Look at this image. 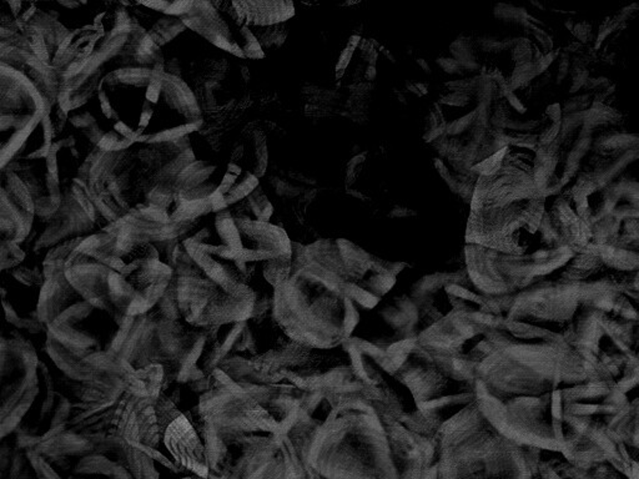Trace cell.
<instances>
[{"label": "cell", "mask_w": 639, "mask_h": 479, "mask_svg": "<svg viewBox=\"0 0 639 479\" xmlns=\"http://www.w3.org/2000/svg\"><path fill=\"white\" fill-rule=\"evenodd\" d=\"M507 150H508V146L501 149L496 154H493L490 158H487L483 161H481L479 164L472 166L470 171L474 172L479 176H490V175L496 174L499 170L501 165H502V162H504L506 154H507Z\"/></svg>", "instance_id": "cell-30"}, {"label": "cell", "mask_w": 639, "mask_h": 479, "mask_svg": "<svg viewBox=\"0 0 639 479\" xmlns=\"http://www.w3.org/2000/svg\"><path fill=\"white\" fill-rule=\"evenodd\" d=\"M508 139V146H517V148L529 149V150H536L538 146V136L529 135V134H518L516 136L507 135Z\"/></svg>", "instance_id": "cell-37"}, {"label": "cell", "mask_w": 639, "mask_h": 479, "mask_svg": "<svg viewBox=\"0 0 639 479\" xmlns=\"http://www.w3.org/2000/svg\"><path fill=\"white\" fill-rule=\"evenodd\" d=\"M258 184V178L229 160H195L174 183L170 222L203 220L229 209Z\"/></svg>", "instance_id": "cell-10"}, {"label": "cell", "mask_w": 639, "mask_h": 479, "mask_svg": "<svg viewBox=\"0 0 639 479\" xmlns=\"http://www.w3.org/2000/svg\"><path fill=\"white\" fill-rule=\"evenodd\" d=\"M104 133L134 144L172 142L203 126L197 99L184 80L155 68H120L105 75L97 92Z\"/></svg>", "instance_id": "cell-5"}, {"label": "cell", "mask_w": 639, "mask_h": 479, "mask_svg": "<svg viewBox=\"0 0 639 479\" xmlns=\"http://www.w3.org/2000/svg\"><path fill=\"white\" fill-rule=\"evenodd\" d=\"M545 203L546 199L542 197L511 203L501 209L471 211L467 242L507 255H529V237L540 234L542 217L546 212Z\"/></svg>", "instance_id": "cell-14"}, {"label": "cell", "mask_w": 639, "mask_h": 479, "mask_svg": "<svg viewBox=\"0 0 639 479\" xmlns=\"http://www.w3.org/2000/svg\"><path fill=\"white\" fill-rule=\"evenodd\" d=\"M76 175L83 178L106 225L128 215L142 203L150 190V181L138 161V144L120 151L94 149Z\"/></svg>", "instance_id": "cell-11"}, {"label": "cell", "mask_w": 639, "mask_h": 479, "mask_svg": "<svg viewBox=\"0 0 639 479\" xmlns=\"http://www.w3.org/2000/svg\"><path fill=\"white\" fill-rule=\"evenodd\" d=\"M588 76H590V72H588V70H579L578 73L573 75V83H572L571 90H570V92H578L581 87H583L584 83L587 81Z\"/></svg>", "instance_id": "cell-49"}, {"label": "cell", "mask_w": 639, "mask_h": 479, "mask_svg": "<svg viewBox=\"0 0 639 479\" xmlns=\"http://www.w3.org/2000/svg\"><path fill=\"white\" fill-rule=\"evenodd\" d=\"M433 164H435V167H436L438 174L441 175V178L445 180V183L449 185V190L457 194V181H456V178L449 172L446 165L443 164L442 160L435 159Z\"/></svg>", "instance_id": "cell-40"}, {"label": "cell", "mask_w": 639, "mask_h": 479, "mask_svg": "<svg viewBox=\"0 0 639 479\" xmlns=\"http://www.w3.org/2000/svg\"><path fill=\"white\" fill-rule=\"evenodd\" d=\"M611 83H609L608 79L606 78H597V79H587V81L584 83V87L587 89H596V87H606L608 86Z\"/></svg>", "instance_id": "cell-54"}, {"label": "cell", "mask_w": 639, "mask_h": 479, "mask_svg": "<svg viewBox=\"0 0 639 479\" xmlns=\"http://www.w3.org/2000/svg\"><path fill=\"white\" fill-rule=\"evenodd\" d=\"M559 73L558 76H557V83H561L562 80L565 79L567 74H568V70H570V60L563 56L562 60L559 62Z\"/></svg>", "instance_id": "cell-56"}, {"label": "cell", "mask_w": 639, "mask_h": 479, "mask_svg": "<svg viewBox=\"0 0 639 479\" xmlns=\"http://www.w3.org/2000/svg\"><path fill=\"white\" fill-rule=\"evenodd\" d=\"M558 56V51H549L546 56H542L540 59H537L533 62L535 64L536 72H537V75L542 74L543 72H546V69L554 62V59Z\"/></svg>", "instance_id": "cell-45"}, {"label": "cell", "mask_w": 639, "mask_h": 479, "mask_svg": "<svg viewBox=\"0 0 639 479\" xmlns=\"http://www.w3.org/2000/svg\"><path fill=\"white\" fill-rule=\"evenodd\" d=\"M536 76H537V72H536L533 62H526L522 65H517L515 70H513V74L511 76L510 81H508V87H510L511 92H513L515 89H518V87H523V86L527 85L531 80L535 79Z\"/></svg>", "instance_id": "cell-31"}, {"label": "cell", "mask_w": 639, "mask_h": 479, "mask_svg": "<svg viewBox=\"0 0 639 479\" xmlns=\"http://www.w3.org/2000/svg\"><path fill=\"white\" fill-rule=\"evenodd\" d=\"M188 28L179 17L165 15L158 19L148 31V35L159 48L170 43L172 39L184 33Z\"/></svg>", "instance_id": "cell-24"}, {"label": "cell", "mask_w": 639, "mask_h": 479, "mask_svg": "<svg viewBox=\"0 0 639 479\" xmlns=\"http://www.w3.org/2000/svg\"><path fill=\"white\" fill-rule=\"evenodd\" d=\"M43 264L24 262L0 272V314L25 335L43 336L38 302L43 286Z\"/></svg>", "instance_id": "cell-15"}, {"label": "cell", "mask_w": 639, "mask_h": 479, "mask_svg": "<svg viewBox=\"0 0 639 479\" xmlns=\"http://www.w3.org/2000/svg\"><path fill=\"white\" fill-rule=\"evenodd\" d=\"M233 6L240 19L247 26H266L288 23V20L295 15V6L292 1L241 0L233 1Z\"/></svg>", "instance_id": "cell-19"}, {"label": "cell", "mask_w": 639, "mask_h": 479, "mask_svg": "<svg viewBox=\"0 0 639 479\" xmlns=\"http://www.w3.org/2000/svg\"><path fill=\"white\" fill-rule=\"evenodd\" d=\"M540 125L538 120H529V121H517L512 120L507 129L516 130V131H527V130H535Z\"/></svg>", "instance_id": "cell-47"}, {"label": "cell", "mask_w": 639, "mask_h": 479, "mask_svg": "<svg viewBox=\"0 0 639 479\" xmlns=\"http://www.w3.org/2000/svg\"><path fill=\"white\" fill-rule=\"evenodd\" d=\"M358 3H360V1H346V3H344V4H341V6H354V4H358Z\"/></svg>", "instance_id": "cell-62"}, {"label": "cell", "mask_w": 639, "mask_h": 479, "mask_svg": "<svg viewBox=\"0 0 639 479\" xmlns=\"http://www.w3.org/2000/svg\"><path fill=\"white\" fill-rule=\"evenodd\" d=\"M568 261L567 269L561 275V281L570 283H583L584 278L601 271L604 264L598 255L592 253H578Z\"/></svg>", "instance_id": "cell-22"}, {"label": "cell", "mask_w": 639, "mask_h": 479, "mask_svg": "<svg viewBox=\"0 0 639 479\" xmlns=\"http://www.w3.org/2000/svg\"><path fill=\"white\" fill-rule=\"evenodd\" d=\"M621 119V114L615 109L603 105L602 103H593L590 109L584 111L583 126L587 129H593L598 125L607 123H617Z\"/></svg>", "instance_id": "cell-25"}, {"label": "cell", "mask_w": 639, "mask_h": 479, "mask_svg": "<svg viewBox=\"0 0 639 479\" xmlns=\"http://www.w3.org/2000/svg\"><path fill=\"white\" fill-rule=\"evenodd\" d=\"M447 144H449V139H447V135L440 136L437 137L436 140L432 142V145L433 148L436 150L437 153L440 154L441 158H446V153H447Z\"/></svg>", "instance_id": "cell-50"}, {"label": "cell", "mask_w": 639, "mask_h": 479, "mask_svg": "<svg viewBox=\"0 0 639 479\" xmlns=\"http://www.w3.org/2000/svg\"><path fill=\"white\" fill-rule=\"evenodd\" d=\"M271 183L274 184V189L276 191L277 195H280V196L290 199V197L299 196L301 194V189L292 186L288 181H283L280 178H271Z\"/></svg>", "instance_id": "cell-39"}, {"label": "cell", "mask_w": 639, "mask_h": 479, "mask_svg": "<svg viewBox=\"0 0 639 479\" xmlns=\"http://www.w3.org/2000/svg\"><path fill=\"white\" fill-rule=\"evenodd\" d=\"M590 144H592V137H590V135H579V139L576 142L574 146H573V149L571 150V153H570L568 158H567V162H570V164H579L584 155L588 153V150H590Z\"/></svg>", "instance_id": "cell-35"}, {"label": "cell", "mask_w": 639, "mask_h": 479, "mask_svg": "<svg viewBox=\"0 0 639 479\" xmlns=\"http://www.w3.org/2000/svg\"><path fill=\"white\" fill-rule=\"evenodd\" d=\"M546 114L552 119L554 123H559L562 120V106L559 104H552L546 109Z\"/></svg>", "instance_id": "cell-53"}, {"label": "cell", "mask_w": 639, "mask_h": 479, "mask_svg": "<svg viewBox=\"0 0 639 479\" xmlns=\"http://www.w3.org/2000/svg\"><path fill=\"white\" fill-rule=\"evenodd\" d=\"M155 310L169 319H181L197 328H211L264 317L255 302L228 295L201 276L172 275Z\"/></svg>", "instance_id": "cell-13"}, {"label": "cell", "mask_w": 639, "mask_h": 479, "mask_svg": "<svg viewBox=\"0 0 639 479\" xmlns=\"http://www.w3.org/2000/svg\"><path fill=\"white\" fill-rule=\"evenodd\" d=\"M416 62H417L418 65H420L421 68L424 69V73H427V74L430 73L431 72L430 65L427 64V62H426L424 59H417V60H416Z\"/></svg>", "instance_id": "cell-58"}, {"label": "cell", "mask_w": 639, "mask_h": 479, "mask_svg": "<svg viewBox=\"0 0 639 479\" xmlns=\"http://www.w3.org/2000/svg\"><path fill=\"white\" fill-rule=\"evenodd\" d=\"M512 59L516 62V67L526 64V62H533V50L531 48L529 39L520 37L517 40L516 45L512 50Z\"/></svg>", "instance_id": "cell-33"}, {"label": "cell", "mask_w": 639, "mask_h": 479, "mask_svg": "<svg viewBox=\"0 0 639 479\" xmlns=\"http://www.w3.org/2000/svg\"><path fill=\"white\" fill-rule=\"evenodd\" d=\"M435 437L440 479H532L527 455L493 427L477 399L443 422Z\"/></svg>", "instance_id": "cell-7"}, {"label": "cell", "mask_w": 639, "mask_h": 479, "mask_svg": "<svg viewBox=\"0 0 639 479\" xmlns=\"http://www.w3.org/2000/svg\"><path fill=\"white\" fill-rule=\"evenodd\" d=\"M445 134H446V124L435 129L427 130V133L424 135V140L426 142H432L436 140L437 137L445 135Z\"/></svg>", "instance_id": "cell-52"}, {"label": "cell", "mask_w": 639, "mask_h": 479, "mask_svg": "<svg viewBox=\"0 0 639 479\" xmlns=\"http://www.w3.org/2000/svg\"><path fill=\"white\" fill-rule=\"evenodd\" d=\"M229 161L250 172L258 180L264 178L269 164V151L266 133L260 123L251 121L240 131L233 142Z\"/></svg>", "instance_id": "cell-18"}, {"label": "cell", "mask_w": 639, "mask_h": 479, "mask_svg": "<svg viewBox=\"0 0 639 479\" xmlns=\"http://www.w3.org/2000/svg\"><path fill=\"white\" fill-rule=\"evenodd\" d=\"M360 42H361L360 35H352L349 39L347 44H346V47L341 51V54L338 56V62L335 65V79H336V81H340V80L342 79L346 69L349 68L351 60H352V58L356 53L357 47H358Z\"/></svg>", "instance_id": "cell-29"}, {"label": "cell", "mask_w": 639, "mask_h": 479, "mask_svg": "<svg viewBox=\"0 0 639 479\" xmlns=\"http://www.w3.org/2000/svg\"><path fill=\"white\" fill-rule=\"evenodd\" d=\"M471 100V95L463 94V92H451L449 95H445L440 100L441 104L452 105V106H465L467 105Z\"/></svg>", "instance_id": "cell-42"}, {"label": "cell", "mask_w": 639, "mask_h": 479, "mask_svg": "<svg viewBox=\"0 0 639 479\" xmlns=\"http://www.w3.org/2000/svg\"><path fill=\"white\" fill-rule=\"evenodd\" d=\"M542 197L533 183V169L520 160L508 161L504 158L496 174L477 178L471 200V211L501 209L511 203Z\"/></svg>", "instance_id": "cell-17"}, {"label": "cell", "mask_w": 639, "mask_h": 479, "mask_svg": "<svg viewBox=\"0 0 639 479\" xmlns=\"http://www.w3.org/2000/svg\"><path fill=\"white\" fill-rule=\"evenodd\" d=\"M58 92L56 72L29 44L0 45V171L49 156L68 119Z\"/></svg>", "instance_id": "cell-6"}, {"label": "cell", "mask_w": 639, "mask_h": 479, "mask_svg": "<svg viewBox=\"0 0 639 479\" xmlns=\"http://www.w3.org/2000/svg\"><path fill=\"white\" fill-rule=\"evenodd\" d=\"M300 105L305 117H336L342 111V94L338 89L305 81L300 89Z\"/></svg>", "instance_id": "cell-20"}, {"label": "cell", "mask_w": 639, "mask_h": 479, "mask_svg": "<svg viewBox=\"0 0 639 479\" xmlns=\"http://www.w3.org/2000/svg\"><path fill=\"white\" fill-rule=\"evenodd\" d=\"M47 196L35 162H15L0 171V272L24 262L38 203Z\"/></svg>", "instance_id": "cell-12"}, {"label": "cell", "mask_w": 639, "mask_h": 479, "mask_svg": "<svg viewBox=\"0 0 639 479\" xmlns=\"http://www.w3.org/2000/svg\"><path fill=\"white\" fill-rule=\"evenodd\" d=\"M407 87H408V90H410V92H413L415 95H417V96H421V92H418L417 87H416V86L412 85V84H408V83H407Z\"/></svg>", "instance_id": "cell-60"}, {"label": "cell", "mask_w": 639, "mask_h": 479, "mask_svg": "<svg viewBox=\"0 0 639 479\" xmlns=\"http://www.w3.org/2000/svg\"><path fill=\"white\" fill-rule=\"evenodd\" d=\"M417 212L413 210L407 209V208H395L388 216L390 217H408V216H416Z\"/></svg>", "instance_id": "cell-55"}, {"label": "cell", "mask_w": 639, "mask_h": 479, "mask_svg": "<svg viewBox=\"0 0 639 479\" xmlns=\"http://www.w3.org/2000/svg\"><path fill=\"white\" fill-rule=\"evenodd\" d=\"M559 131H561V121L554 123L549 128L543 130L541 135L538 136V146H546L549 145L558 137Z\"/></svg>", "instance_id": "cell-41"}, {"label": "cell", "mask_w": 639, "mask_h": 479, "mask_svg": "<svg viewBox=\"0 0 639 479\" xmlns=\"http://www.w3.org/2000/svg\"><path fill=\"white\" fill-rule=\"evenodd\" d=\"M180 19L186 28L230 56L252 60L265 58L250 28L236 24L228 14L216 9L211 1H192L190 9Z\"/></svg>", "instance_id": "cell-16"}, {"label": "cell", "mask_w": 639, "mask_h": 479, "mask_svg": "<svg viewBox=\"0 0 639 479\" xmlns=\"http://www.w3.org/2000/svg\"><path fill=\"white\" fill-rule=\"evenodd\" d=\"M584 111H578V112H572L562 117L561 120V131H559V142L565 139V136L570 135L574 130L577 129L579 125H583Z\"/></svg>", "instance_id": "cell-34"}, {"label": "cell", "mask_w": 639, "mask_h": 479, "mask_svg": "<svg viewBox=\"0 0 639 479\" xmlns=\"http://www.w3.org/2000/svg\"><path fill=\"white\" fill-rule=\"evenodd\" d=\"M265 56H270L283 47L289 37L290 26L288 23L266 25V26H249Z\"/></svg>", "instance_id": "cell-23"}, {"label": "cell", "mask_w": 639, "mask_h": 479, "mask_svg": "<svg viewBox=\"0 0 639 479\" xmlns=\"http://www.w3.org/2000/svg\"><path fill=\"white\" fill-rule=\"evenodd\" d=\"M405 267L349 239H291L289 277L274 291L271 319L297 344L336 348L354 337L363 314L380 305Z\"/></svg>", "instance_id": "cell-2"}, {"label": "cell", "mask_w": 639, "mask_h": 479, "mask_svg": "<svg viewBox=\"0 0 639 479\" xmlns=\"http://www.w3.org/2000/svg\"><path fill=\"white\" fill-rule=\"evenodd\" d=\"M637 146H638V136L631 135V134H618V133H611V134L601 136L596 142V148L602 149L604 151H617V150L628 151Z\"/></svg>", "instance_id": "cell-26"}, {"label": "cell", "mask_w": 639, "mask_h": 479, "mask_svg": "<svg viewBox=\"0 0 639 479\" xmlns=\"http://www.w3.org/2000/svg\"><path fill=\"white\" fill-rule=\"evenodd\" d=\"M51 385L50 362L0 314V442L40 410Z\"/></svg>", "instance_id": "cell-8"}, {"label": "cell", "mask_w": 639, "mask_h": 479, "mask_svg": "<svg viewBox=\"0 0 639 479\" xmlns=\"http://www.w3.org/2000/svg\"><path fill=\"white\" fill-rule=\"evenodd\" d=\"M295 437L308 479H399L383 414L365 392L306 394Z\"/></svg>", "instance_id": "cell-3"}, {"label": "cell", "mask_w": 639, "mask_h": 479, "mask_svg": "<svg viewBox=\"0 0 639 479\" xmlns=\"http://www.w3.org/2000/svg\"><path fill=\"white\" fill-rule=\"evenodd\" d=\"M195 275L209 278L228 295L255 302L261 316L271 312L274 291L289 277L291 239L271 222L214 214L181 242Z\"/></svg>", "instance_id": "cell-4"}, {"label": "cell", "mask_w": 639, "mask_h": 479, "mask_svg": "<svg viewBox=\"0 0 639 479\" xmlns=\"http://www.w3.org/2000/svg\"><path fill=\"white\" fill-rule=\"evenodd\" d=\"M451 53L455 56L454 59L458 62L463 69L476 70L479 68V64L476 62L474 54V47L467 37H460L451 45Z\"/></svg>", "instance_id": "cell-27"}, {"label": "cell", "mask_w": 639, "mask_h": 479, "mask_svg": "<svg viewBox=\"0 0 639 479\" xmlns=\"http://www.w3.org/2000/svg\"><path fill=\"white\" fill-rule=\"evenodd\" d=\"M183 80L201 111L203 126L199 133L233 134L254 106L249 69L225 56L192 62Z\"/></svg>", "instance_id": "cell-9"}, {"label": "cell", "mask_w": 639, "mask_h": 479, "mask_svg": "<svg viewBox=\"0 0 639 479\" xmlns=\"http://www.w3.org/2000/svg\"><path fill=\"white\" fill-rule=\"evenodd\" d=\"M376 75H377L376 67L367 65V67H366V72H365V80H366L367 83H372V81L376 79Z\"/></svg>", "instance_id": "cell-57"}, {"label": "cell", "mask_w": 639, "mask_h": 479, "mask_svg": "<svg viewBox=\"0 0 639 479\" xmlns=\"http://www.w3.org/2000/svg\"><path fill=\"white\" fill-rule=\"evenodd\" d=\"M493 14L496 18L502 19L504 22L517 23V24L524 25V26L529 24V20H527L529 12H526L524 8H517L511 4L499 3L493 9Z\"/></svg>", "instance_id": "cell-28"}, {"label": "cell", "mask_w": 639, "mask_h": 479, "mask_svg": "<svg viewBox=\"0 0 639 479\" xmlns=\"http://www.w3.org/2000/svg\"><path fill=\"white\" fill-rule=\"evenodd\" d=\"M415 86L417 87L418 92H421V95L429 92V90H427V85H424V84H416Z\"/></svg>", "instance_id": "cell-59"}, {"label": "cell", "mask_w": 639, "mask_h": 479, "mask_svg": "<svg viewBox=\"0 0 639 479\" xmlns=\"http://www.w3.org/2000/svg\"><path fill=\"white\" fill-rule=\"evenodd\" d=\"M305 396L216 369L185 411L205 447L209 479H308L295 437Z\"/></svg>", "instance_id": "cell-1"}, {"label": "cell", "mask_w": 639, "mask_h": 479, "mask_svg": "<svg viewBox=\"0 0 639 479\" xmlns=\"http://www.w3.org/2000/svg\"><path fill=\"white\" fill-rule=\"evenodd\" d=\"M565 25L567 29H570V31H573V26H574V25H573V23H572V22H565Z\"/></svg>", "instance_id": "cell-61"}, {"label": "cell", "mask_w": 639, "mask_h": 479, "mask_svg": "<svg viewBox=\"0 0 639 479\" xmlns=\"http://www.w3.org/2000/svg\"><path fill=\"white\" fill-rule=\"evenodd\" d=\"M527 28H529V29L532 31V33H533V35L538 39V42L542 44L543 49L548 51V53L552 51V49H554V42H552V39H551V37L548 35L546 31L540 29L537 25L531 24L529 22V24H527Z\"/></svg>", "instance_id": "cell-44"}, {"label": "cell", "mask_w": 639, "mask_h": 479, "mask_svg": "<svg viewBox=\"0 0 639 479\" xmlns=\"http://www.w3.org/2000/svg\"><path fill=\"white\" fill-rule=\"evenodd\" d=\"M229 211L241 219L270 222L271 216L274 214V206L263 190V186L258 184L245 199L230 206Z\"/></svg>", "instance_id": "cell-21"}, {"label": "cell", "mask_w": 639, "mask_h": 479, "mask_svg": "<svg viewBox=\"0 0 639 479\" xmlns=\"http://www.w3.org/2000/svg\"><path fill=\"white\" fill-rule=\"evenodd\" d=\"M531 3H532L533 6H537V8H541V9H545V6H542V4H540V3H536V1H531Z\"/></svg>", "instance_id": "cell-63"}, {"label": "cell", "mask_w": 639, "mask_h": 479, "mask_svg": "<svg viewBox=\"0 0 639 479\" xmlns=\"http://www.w3.org/2000/svg\"><path fill=\"white\" fill-rule=\"evenodd\" d=\"M437 64L449 74H458L463 69L454 58H438Z\"/></svg>", "instance_id": "cell-46"}, {"label": "cell", "mask_w": 639, "mask_h": 479, "mask_svg": "<svg viewBox=\"0 0 639 479\" xmlns=\"http://www.w3.org/2000/svg\"><path fill=\"white\" fill-rule=\"evenodd\" d=\"M476 114L477 112L474 110L472 112L467 114V115L452 121V123L446 124V135L456 136L458 135V134H462L465 130L467 129L470 125L474 124Z\"/></svg>", "instance_id": "cell-36"}, {"label": "cell", "mask_w": 639, "mask_h": 479, "mask_svg": "<svg viewBox=\"0 0 639 479\" xmlns=\"http://www.w3.org/2000/svg\"><path fill=\"white\" fill-rule=\"evenodd\" d=\"M510 112L508 110L504 108V106H501L498 108L496 114L493 115V117L491 119V124L493 128L496 129H507V125L511 123Z\"/></svg>", "instance_id": "cell-43"}, {"label": "cell", "mask_w": 639, "mask_h": 479, "mask_svg": "<svg viewBox=\"0 0 639 479\" xmlns=\"http://www.w3.org/2000/svg\"><path fill=\"white\" fill-rule=\"evenodd\" d=\"M590 29H592V28H590V25L588 24L587 22H583V23H578V24L574 25V26H573V31H572V33H573V34H574V37H577V39H579L581 42L586 43V42H588V37H590Z\"/></svg>", "instance_id": "cell-48"}, {"label": "cell", "mask_w": 639, "mask_h": 479, "mask_svg": "<svg viewBox=\"0 0 639 479\" xmlns=\"http://www.w3.org/2000/svg\"><path fill=\"white\" fill-rule=\"evenodd\" d=\"M192 6V1H189V0H183V1H167L166 0V6L163 12L165 15H172V17H183L184 14L188 12V10L190 9V6Z\"/></svg>", "instance_id": "cell-38"}, {"label": "cell", "mask_w": 639, "mask_h": 479, "mask_svg": "<svg viewBox=\"0 0 639 479\" xmlns=\"http://www.w3.org/2000/svg\"><path fill=\"white\" fill-rule=\"evenodd\" d=\"M504 98L507 99V101H508V103L515 108V110L518 111L520 114H524V112L527 111V108L521 103V100L517 98L516 95L513 94V92H507V94L504 95Z\"/></svg>", "instance_id": "cell-51"}, {"label": "cell", "mask_w": 639, "mask_h": 479, "mask_svg": "<svg viewBox=\"0 0 639 479\" xmlns=\"http://www.w3.org/2000/svg\"><path fill=\"white\" fill-rule=\"evenodd\" d=\"M14 451H15L14 437H9L0 442V479H9Z\"/></svg>", "instance_id": "cell-32"}]
</instances>
